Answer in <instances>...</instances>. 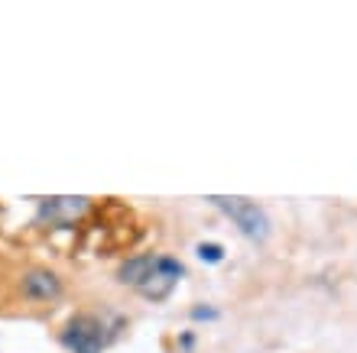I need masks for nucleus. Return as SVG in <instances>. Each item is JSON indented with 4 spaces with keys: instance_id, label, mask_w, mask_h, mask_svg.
Listing matches in <instances>:
<instances>
[{
    "instance_id": "nucleus-1",
    "label": "nucleus",
    "mask_w": 357,
    "mask_h": 353,
    "mask_svg": "<svg viewBox=\"0 0 357 353\" xmlns=\"http://www.w3.org/2000/svg\"><path fill=\"white\" fill-rule=\"evenodd\" d=\"M13 288H17V298H23L29 305H56L66 295V279L43 262H33V266H23L17 272Z\"/></svg>"
},
{
    "instance_id": "nucleus-2",
    "label": "nucleus",
    "mask_w": 357,
    "mask_h": 353,
    "mask_svg": "<svg viewBox=\"0 0 357 353\" xmlns=\"http://www.w3.org/2000/svg\"><path fill=\"white\" fill-rule=\"evenodd\" d=\"M211 205H215L218 211H225L247 240L264 243L266 237H270V214L264 211V205H257V201L241 198V195H215Z\"/></svg>"
},
{
    "instance_id": "nucleus-3",
    "label": "nucleus",
    "mask_w": 357,
    "mask_h": 353,
    "mask_svg": "<svg viewBox=\"0 0 357 353\" xmlns=\"http://www.w3.org/2000/svg\"><path fill=\"white\" fill-rule=\"evenodd\" d=\"M59 340L68 353H104V347L111 344V327L98 315H75L62 327Z\"/></svg>"
},
{
    "instance_id": "nucleus-4",
    "label": "nucleus",
    "mask_w": 357,
    "mask_h": 353,
    "mask_svg": "<svg viewBox=\"0 0 357 353\" xmlns=\"http://www.w3.org/2000/svg\"><path fill=\"white\" fill-rule=\"evenodd\" d=\"M88 211V198H49L43 201V217L49 223H72Z\"/></svg>"
},
{
    "instance_id": "nucleus-5",
    "label": "nucleus",
    "mask_w": 357,
    "mask_h": 353,
    "mask_svg": "<svg viewBox=\"0 0 357 353\" xmlns=\"http://www.w3.org/2000/svg\"><path fill=\"white\" fill-rule=\"evenodd\" d=\"M153 269H156V256H153V253H143V256H133V260L121 262V269H117V282L140 288L143 282L153 276Z\"/></svg>"
},
{
    "instance_id": "nucleus-6",
    "label": "nucleus",
    "mask_w": 357,
    "mask_h": 353,
    "mask_svg": "<svg viewBox=\"0 0 357 353\" xmlns=\"http://www.w3.org/2000/svg\"><path fill=\"white\" fill-rule=\"evenodd\" d=\"M198 256L208 262H221V256H225V250L218 246V243H198Z\"/></svg>"
},
{
    "instance_id": "nucleus-7",
    "label": "nucleus",
    "mask_w": 357,
    "mask_h": 353,
    "mask_svg": "<svg viewBox=\"0 0 357 353\" xmlns=\"http://www.w3.org/2000/svg\"><path fill=\"white\" fill-rule=\"evenodd\" d=\"M218 311H211V308H195V311H192V317H215Z\"/></svg>"
}]
</instances>
